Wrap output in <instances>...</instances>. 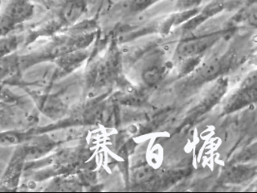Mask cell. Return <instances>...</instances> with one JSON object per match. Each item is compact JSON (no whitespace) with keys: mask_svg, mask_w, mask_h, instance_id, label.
<instances>
[{"mask_svg":"<svg viewBox=\"0 0 257 193\" xmlns=\"http://www.w3.org/2000/svg\"><path fill=\"white\" fill-rule=\"evenodd\" d=\"M34 12L31 0H8L0 14V36L8 35L16 27L30 20Z\"/></svg>","mask_w":257,"mask_h":193,"instance_id":"cell-1","label":"cell"},{"mask_svg":"<svg viewBox=\"0 0 257 193\" xmlns=\"http://www.w3.org/2000/svg\"><path fill=\"white\" fill-rule=\"evenodd\" d=\"M27 162L25 144L19 145L0 178V187L8 191L16 190L20 185Z\"/></svg>","mask_w":257,"mask_h":193,"instance_id":"cell-2","label":"cell"},{"mask_svg":"<svg viewBox=\"0 0 257 193\" xmlns=\"http://www.w3.org/2000/svg\"><path fill=\"white\" fill-rule=\"evenodd\" d=\"M32 99L43 114L50 118L60 116L64 111V105L56 98L31 93Z\"/></svg>","mask_w":257,"mask_h":193,"instance_id":"cell-3","label":"cell"},{"mask_svg":"<svg viewBox=\"0 0 257 193\" xmlns=\"http://www.w3.org/2000/svg\"><path fill=\"white\" fill-rule=\"evenodd\" d=\"M216 39L212 36L187 40L179 45V54L183 57L195 56L207 50Z\"/></svg>","mask_w":257,"mask_h":193,"instance_id":"cell-4","label":"cell"},{"mask_svg":"<svg viewBox=\"0 0 257 193\" xmlns=\"http://www.w3.org/2000/svg\"><path fill=\"white\" fill-rule=\"evenodd\" d=\"M21 71L20 56L16 52L0 59V83L14 79Z\"/></svg>","mask_w":257,"mask_h":193,"instance_id":"cell-5","label":"cell"},{"mask_svg":"<svg viewBox=\"0 0 257 193\" xmlns=\"http://www.w3.org/2000/svg\"><path fill=\"white\" fill-rule=\"evenodd\" d=\"M86 4L84 0H65L59 19L63 24H72L84 13Z\"/></svg>","mask_w":257,"mask_h":193,"instance_id":"cell-6","label":"cell"},{"mask_svg":"<svg viewBox=\"0 0 257 193\" xmlns=\"http://www.w3.org/2000/svg\"><path fill=\"white\" fill-rule=\"evenodd\" d=\"M33 131H20L17 130L0 131V146H19L30 139Z\"/></svg>","mask_w":257,"mask_h":193,"instance_id":"cell-7","label":"cell"},{"mask_svg":"<svg viewBox=\"0 0 257 193\" xmlns=\"http://www.w3.org/2000/svg\"><path fill=\"white\" fill-rule=\"evenodd\" d=\"M251 175H252L251 169L242 167V166L229 167L223 174L224 181L230 182V183L243 182L248 179Z\"/></svg>","mask_w":257,"mask_h":193,"instance_id":"cell-8","label":"cell"},{"mask_svg":"<svg viewBox=\"0 0 257 193\" xmlns=\"http://www.w3.org/2000/svg\"><path fill=\"white\" fill-rule=\"evenodd\" d=\"M164 69L157 64H151L143 70L142 77L145 84L154 86L162 80Z\"/></svg>","mask_w":257,"mask_h":193,"instance_id":"cell-9","label":"cell"},{"mask_svg":"<svg viewBox=\"0 0 257 193\" xmlns=\"http://www.w3.org/2000/svg\"><path fill=\"white\" fill-rule=\"evenodd\" d=\"M155 171L150 167H139L134 174V179L137 183L151 182L155 179Z\"/></svg>","mask_w":257,"mask_h":193,"instance_id":"cell-10","label":"cell"},{"mask_svg":"<svg viewBox=\"0 0 257 193\" xmlns=\"http://www.w3.org/2000/svg\"><path fill=\"white\" fill-rule=\"evenodd\" d=\"M220 65L219 63L213 62L209 64L207 66H205L202 70V76L204 78H211L212 76H215L219 71Z\"/></svg>","mask_w":257,"mask_h":193,"instance_id":"cell-11","label":"cell"},{"mask_svg":"<svg viewBox=\"0 0 257 193\" xmlns=\"http://www.w3.org/2000/svg\"><path fill=\"white\" fill-rule=\"evenodd\" d=\"M255 148L247 149L246 151H243L241 155L238 156V160L237 162H247L250 159H252L255 156Z\"/></svg>","mask_w":257,"mask_h":193,"instance_id":"cell-12","label":"cell"},{"mask_svg":"<svg viewBox=\"0 0 257 193\" xmlns=\"http://www.w3.org/2000/svg\"><path fill=\"white\" fill-rule=\"evenodd\" d=\"M201 1L202 0H179V4L183 8H191L198 5Z\"/></svg>","mask_w":257,"mask_h":193,"instance_id":"cell-13","label":"cell"},{"mask_svg":"<svg viewBox=\"0 0 257 193\" xmlns=\"http://www.w3.org/2000/svg\"><path fill=\"white\" fill-rule=\"evenodd\" d=\"M1 3H2V0H0V4H1Z\"/></svg>","mask_w":257,"mask_h":193,"instance_id":"cell-14","label":"cell"},{"mask_svg":"<svg viewBox=\"0 0 257 193\" xmlns=\"http://www.w3.org/2000/svg\"><path fill=\"white\" fill-rule=\"evenodd\" d=\"M31 1H32V0H31Z\"/></svg>","mask_w":257,"mask_h":193,"instance_id":"cell-15","label":"cell"}]
</instances>
